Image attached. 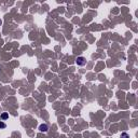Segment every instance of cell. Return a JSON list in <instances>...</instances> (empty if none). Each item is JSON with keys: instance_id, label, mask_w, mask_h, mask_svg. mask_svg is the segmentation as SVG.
Returning <instances> with one entry per match:
<instances>
[{"instance_id": "cell-4", "label": "cell", "mask_w": 138, "mask_h": 138, "mask_svg": "<svg viewBox=\"0 0 138 138\" xmlns=\"http://www.w3.org/2000/svg\"><path fill=\"white\" fill-rule=\"evenodd\" d=\"M121 138H130V135L127 133H122L121 134Z\"/></svg>"}, {"instance_id": "cell-5", "label": "cell", "mask_w": 138, "mask_h": 138, "mask_svg": "<svg viewBox=\"0 0 138 138\" xmlns=\"http://www.w3.org/2000/svg\"><path fill=\"white\" fill-rule=\"evenodd\" d=\"M5 127H7V124L4 122H2V121H0V128H5Z\"/></svg>"}, {"instance_id": "cell-6", "label": "cell", "mask_w": 138, "mask_h": 138, "mask_svg": "<svg viewBox=\"0 0 138 138\" xmlns=\"http://www.w3.org/2000/svg\"><path fill=\"white\" fill-rule=\"evenodd\" d=\"M1 24H2V20H0V25H1Z\"/></svg>"}, {"instance_id": "cell-1", "label": "cell", "mask_w": 138, "mask_h": 138, "mask_svg": "<svg viewBox=\"0 0 138 138\" xmlns=\"http://www.w3.org/2000/svg\"><path fill=\"white\" fill-rule=\"evenodd\" d=\"M76 63H77V65L78 66H84L85 64H86V59L84 58L83 56H80V57H78L77 59H76Z\"/></svg>"}, {"instance_id": "cell-3", "label": "cell", "mask_w": 138, "mask_h": 138, "mask_svg": "<svg viewBox=\"0 0 138 138\" xmlns=\"http://www.w3.org/2000/svg\"><path fill=\"white\" fill-rule=\"evenodd\" d=\"M8 118H9V114L7 112H3L2 114H1V119H2V120H7Z\"/></svg>"}, {"instance_id": "cell-2", "label": "cell", "mask_w": 138, "mask_h": 138, "mask_svg": "<svg viewBox=\"0 0 138 138\" xmlns=\"http://www.w3.org/2000/svg\"><path fill=\"white\" fill-rule=\"evenodd\" d=\"M48 130H49V126L46 125V124H41V125L39 126V130H40V132H44V133H45V132H48Z\"/></svg>"}]
</instances>
